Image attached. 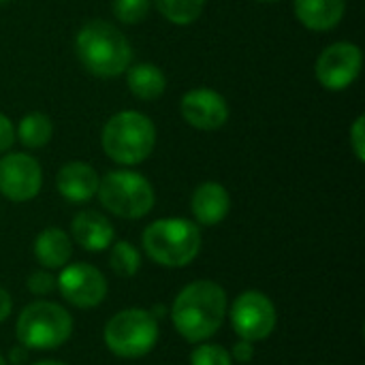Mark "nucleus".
Here are the masks:
<instances>
[{
    "instance_id": "f3484780",
    "label": "nucleus",
    "mask_w": 365,
    "mask_h": 365,
    "mask_svg": "<svg viewBox=\"0 0 365 365\" xmlns=\"http://www.w3.org/2000/svg\"><path fill=\"white\" fill-rule=\"evenodd\" d=\"M73 255V240L66 231L49 227L41 231L34 240V259L45 269H62L68 265Z\"/></svg>"
},
{
    "instance_id": "c756f323",
    "label": "nucleus",
    "mask_w": 365,
    "mask_h": 365,
    "mask_svg": "<svg viewBox=\"0 0 365 365\" xmlns=\"http://www.w3.org/2000/svg\"><path fill=\"white\" fill-rule=\"evenodd\" d=\"M32 365H66V364L56 361V359H45V361H38V364H32Z\"/></svg>"
},
{
    "instance_id": "b1692460",
    "label": "nucleus",
    "mask_w": 365,
    "mask_h": 365,
    "mask_svg": "<svg viewBox=\"0 0 365 365\" xmlns=\"http://www.w3.org/2000/svg\"><path fill=\"white\" fill-rule=\"evenodd\" d=\"M53 289H56V278H53L49 272L38 269V272L30 274V278H28V291H30L32 295L45 297V295H49Z\"/></svg>"
},
{
    "instance_id": "a878e982",
    "label": "nucleus",
    "mask_w": 365,
    "mask_h": 365,
    "mask_svg": "<svg viewBox=\"0 0 365 365\" xmlns=\"http://www.w3.org/2000/svg\"><path fill=\"white\" fill-rule=\"evenodd\" d=\"M15 143V126L9 120V115L0 113V154L11 150Z\"/></svg>"
},
{
    "instance_id": "393cba45",
    "label": "nucleus",
    "mask_w": 365,
    "mask_h": 365,
    "mask_svg": "<svg viewBox=\"0 0 365 365\" xmlns=\"http://www.w3.org/2000/svg\"><path fill=\"white\" fill-rule=\"evenodd\" d=\"M351 137H349V141H351V148H353V152H355V156H357V160L359 163H364L365 160V118L364 115H359L355 122H353V126H351V133H349Z\"/></svg>"
},
{
    "instance_id": "cd10ccee",
    "label": "nucleus",
    "mask_w": 365,
    "mask_h": 365,
    "mask_svg": "<svg viewBox=\"0 0 365 365\" xmlns=\"http://www.w3.org/2000/svg\"><path fill=\"white\" fill-rule=\"evenodd\" d=\"M11 310H13V299H11V295L0 287V323H4V321L11 317Z\"/></svg>"
},
{
    "instance_id": "473e14b6",
    "label": "nucleus",
    "mask_w": 365,
    "mask_h": 365,
    "mask_svg": "<svg viewBox=\"0 0 365 365\" xmlns=\"http://www.w3.org/2000/svg\"><path fill=\"white\" fill-rule=\"evenodd\" d=\"M2 2H9V0H0V4H2Z\"/></svg>"
},
{
    "instance_id": "412c9836",
    "label": "nucleus",
    "mask_w": 365,
    "mask_h": 365,
    "mask_svg": "<svg viewBox=\"0 0 365 365\" xmlns=\"http://www.w3.org/2000/svg\"><path fill=\"white\" fill-rule=\"evenodd\" d=\"M109 265L120 278H133L141 267V252L130 242H115L109 252Z\"/></svg>"
},
{
    "instance_id": "7c9ffc66",
    "label": "nucleus",
    "mask_w": 365,
    "mask_h": 365,
    "mask_svg": "<svg viewBox=\"0 0 365 365\" xmlns=\"http://www.w3.org/2000/svg\"><path fill=\"white\" fill-rule=\"evenodd\" d=\"M257 2H267V4H272V2H278V0H257Z\"/></svg>"
},
{
    "instance_id": "4be33fe9",
    "label": "nucleus",
    "mask_w": 365,
    "mask_h": 365,
    "mask_svg": "<svg viewBox=\"0 0 365 365\" xmlns=\"http://www.w3.org/2000/svg\"><path fill=\"white\" fill-rule=\"evenodd\" d=\"M111 9L122 24H139L148 17L152 0H113Z\"/></svg>"
},
{
    "instance_id": "bb28decb",
    "label": "nucleus",
    "mask_w": 365,
    "mask_h": 365,
    "mask_svg": "<svg viewBox=\"0 0 365 365\" xmlns=\"http://www.w3.org/2000/svg\"><path fill=\"white\" fill-rule=\"evenodd\" d=\"M252 357H255V346L248 340H240L231 351V359H235L240 364H250Z\"/></svg>"
},
{
    "instance_id": "6ab92c4d",
    "label": "nucleus",
    "mask_w": 365,
    "mask_h": 365,
    "mask_svg": "<svg viewBox=\"0 0 365 365\" xmlns=\"http://www.w3.org/2000/svg\"><path fill=\"white\" fill-rule=\"evenodd\" d=\"M51 137H53V122L47 113L41 111L26 113L15 128V139L28 150L45 148L51 141Z\"/></svg>"
},
{
    "instance_id": "4468645a",
    "label": "nucleus",
    "mask_w": 365,
    "mask_h": 365,
    "mask_svg": "<svg viewBox=\"0 0 365 365\" xmlns=\"http://www.w3.org/2000/svg\"><path fill=\"white\" fill-rule=\"evenodd\" d=\"M98 173L83 160L66 163L56 175V188L68 203H88L98 190Z\"/></svg>"
},
{
    "instance_id": "6e6552de",
    "label": "nucleus",
    "mask_w": 365,
    "mask_h": 365,
    "mask_svg": "<svg viewBox=\"0 0 365 365\" xmlns=\"http://www.w3.org/2000/svg\"><path fill=\"white\" fill-rule=\"evenodd\" d=\"M278 323L274 302L261 291H244L231 306V325L240 340L263 342L267 340Z\"/></svg>"
},
{
    "instance_id": "a211bd4d",
    "label": "nucleus",
    "mask_w": 365,
    "mask_h": 365,
    "mask_svg": "<svg viewBox=\"0 0 365 365\" xmlns=\"http://www.w3.org/2000/svg\"><path fill=\"white\" fill-rule=\"evenodd\" d=\"M126 86L133 92L135 98L139 101H156L165 94L167 90V77L160 71V66L152 62H139L130 64L126 71Z\"/></svg>"
},
{
    "instance_id": "9d476101",
    "label": "nucleus",
    "mask_w": 365,
    "mask_h": 365,
    "mask_svg": "<svg viewBox=\"0 0 365 365\" xmlns=\"http://www.w3.org/2000/svg\"><path fill=\"white\" fill-rule=\"evenodd\" d=\"M56 289L75 308H96L107 297V280L101 269L90 263H71L60 269Z\"/></svg>"
},
{
    "instance_id": "5701e85b",
    "label": "nucleus",
    "mask_w": 365,
    "mask_h": 365,
    "mask_svg": "<svg viewBox=\"0 0 365 365\" xmlns=\"http://www.w3.org/2000/svg\"><path fill=\"white\" fill-rule=\"evenodd\" d=\"M190 365H233L231 353L220 344H199L190 353Z\"/></svg>"
},
{
    "instance_id": "dca6fc26",
    "label": "nucleus",
    "mask_w": 365,
    "mask_h": 365,
    "mask_svg": "<svg viewBox=\"0 0 365 365\" xmlns=\"http://www.w3.org/2000/svg\"><path fill=\"white\" fill-rule=\"evenodd\" d=\"M297 21L314 32L334 30L346 11V0H293Z\"/></svg>"
},
{
    "instance_id": "f03ea898",
    "label": "nucleus",
    "mask_w": 365,
    "mask_h": 365,
    "mask_svg": "<svg viewBox=\"0 0 365 365\" xmlns=\"http://www.w3.org/2000/svg\"><path fill=\"white\" fill-rule=\"evenodd\" d=\"M75 53L88 73L103 79L122 75L133 62L130 43L105 19H92L79 28L75 36Z\"/></svg>"
},
{
    "instance_id": "aec40b11",
    "label": "nucleus",
    "mask_w": 365,
    "mask_h": 365,
    "mask_svg": "<svg viewBox=\"0 0 365 365\" xmlns=\"http://www.w3.org/2000/svg\"><path fill=\"white\" fill-rule=\"evenodd\" d=\"M158 9V13L175 24V26H188L197 21L203 13L205 0H152Z\"/></svg>"
},
{
    "instance_id": "39448f33",
    "label": "nucleus",
    "mask_w": 365,
    "mask_h": 365,
    "mask_svg": "<svg viewBox=\"0 0 365 365\" xmlns=\"http://www.w3.org/2000/svg\"><path fill=\"white\" fill-rule=\"evenodd\" d=\"M15 336L26 351H53L73 336V317L53 302H32L19 312Z\"/></svg>"
},
{
    "instance_id": "f257e3e1",
    "label": "nucleus",
    "mask_w": 365,
    "mask_h": 365,
    "mask_svg": "<svg viewBox=\"0 0 365 365\" xmlns=\"http://www.w3.org/2000/svg\"><path fill=\"white\" fill-rule=\"evenodd\" d=\"M227 308V293L220 284L212 280H197L178 293L169 317L186 342L201 344L222 327Z\"/></svg>"
},
{
    "instance_id": "423d86ee",
    "label": "nucleus",
    "mask_w": 365,
    "mask_h": 365,
    "mask_svg": "<svg viewBox=\"0 0 365 365\" xmlns=\"http://www.w3.org/2000/svg\"><path fill=\"white\" fill-rule=\"evenodd\" d=\"M96 195L107 212L126 220H139L148 216L156 201L150 180L128 169L105 173L98 182Z\"/></svg>"
},
{
    "instance_id": "f8f14e48",
    "label": "nucleus",
    "mask_w": 365,
    "mask_h": 365,
    "mask_svg": "<svg viewBox=\"0 0 365 365\" xmlns=\"http://www.w3.org/2000/svg\"><path fill=\"white\" fill-rule=\"evenodd\" d=\"M180 113L197 130H218L229 120V103L212 88H192L182 96Z\"/></svg>"
},
{
    "instance_id": "c85d7f7f",
    "label": "nucleus",
    "mask_w": 365,
    "mask_h": 365,
    "mask_svg": "<svg viewBox=\"0 0 365 365\" xmlns=\"http://www.w3.org/2000/svg\"><path fill=\"white\" fill-rule=\"evenodd\" d=\"M26 357H28V353H26V349H24V346H15V349H11L9 359H11V364L13 365H21L24 361H26Z\"/></svg>"
},
{
    "instance_id": "2f4dec72",
    "label": "nucleus",
    "mask_w": 365,
    "mask_h": 365,
    "mask_svg": "<svg viewBox=\"0 0 365 365\" xmlns=\"http://www.w3.org/2000/svg\"><path fill=\"white\" fill-rule=\"evenodd\" d=\"M0 365H6V359H4L2 355H0Z\"/></svg>"
},
{
    "instance_id": "2eb2a0df",
    "label": "nucleus",
    "mask_w": 365,
    "mask_h": 365,
    "mask_svg": "<svg viewBox=\"0 0 365 365\" xmlns=\"http://www.w3.org/2000/svg\"><path fill=\"white\" fill-rule=\"evenodd\" d=\"M190 210L199 225H220L231 212V195L220 182H203L192 192Z\"/></svg>"
},
{
    "instance_id": "20e7f679",
    "label": "nucleus",
    "mask_w": 365,
    "mask_h": 365,
    "mask_svg": "<svg viewBox=\"0 0 365 365\" xmlns=\"http://www.w3.org/2000/svg\"><path fill=\"white\" fill-rule=\"evenodd\" d=\"M145 255L163 267H186L201 252V229L188 218H160L141 235Z\"/></svg>"
},
{
    "instance_id": "0eeeda50",
    "label": "nucleus",
    "mask_w": 365,
    "mask_h": 365,
    "mask_svg": "<svg viewBox=\"0 0 365 365\" xmlns=\"http://www.w3.org/2000/svg\"><path fill=\"white\" fill-rule=\"evenodd\" d=\"M158 321L150 310L128 308L113 314L103 331L105 346L122 359H141L158 344Z\"/></svg>"
},
{
    "instance_id": "1a4fd4ad",
    "label": "nucleus",
    "mask_w": 365,
    "mask_h": 365,
    "mask_svg": "<svg viewBox=\"0 0 365 365\" xmlns=\"http://www.w3.org/2000/svg\"><path fill=\"white\" fill-rule=\"evenodd\" d=\"M361 66H364L361 47L349 41H338L327 45L319 53L314 75L325 90L342 92L357 81V77L361 75Z\"/></svg>"
},
{
    "instance_id": "9b49d317",
    "label": "nucleus",
    "mask_w": 365,
    "mask_h": 365,
    "mask_svg": "<svg viewBox=\"0 0 365 365\" xmlns=\"http://www.w3.org/2000/svg\"><path fill=\"white\" fill-rule=\"evenodd\" d=\"M43 186L41 163L24 152H11L0 158V195L13 203L32 201Z\"/></svg>"
},
{
    "instance_id": "7ed1b4c3",
    "label": "nucleus",
    "mask_w": 365,
    "mask_h": 365,
    "mask_svg": "<svg viewBox=\"0 0 365 365\" xmlns=\"http://www.w3.org/2000/svg\"><path fill=\"white\" fill-rule=\"evenodd\" d=\"M101 145L103 152L122 167L141 165L156 148V126L141 111H120L105 122Z\"/></svg>"
},
{
    "instance_id": "ddd939ff",
    "label": "nucleus",
    "mask_w": 365,
    "mask_h": 365,
    "mask_svg": "<svg viewBox=\"0 0 365 365\" xmlns=\"http://www.w3.org/2000/svg\"><path fill=\"white\" fill-rule=\"evenodd\" d=\"M115 231L107 216L94 210H83L71 220V240L88 252H103L113 244Z\"/></svg>"
}]
</instances>
